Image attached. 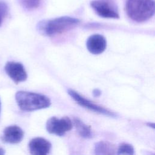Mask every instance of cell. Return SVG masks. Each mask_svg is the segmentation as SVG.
<instances>
[{
  "instance_id": "13",
  "label": "cell",
  "mask_w": 155,
  "mask_h": 155,
  "mask_svg": "<svg viewBox=\"0 0 155 155\" xmlns=\"http://www.w3.org/2000/svg\"><path fill=\"white\" fill-rule=\"evenodd\" d=\"M134 149L131 144L121 143L117 150V155H134Z\"/></svg>"
},
{
  "instance_id": "11",
  "label": "cell",
  "mask_w": 155,
  "mask_h": 155,
  "mask_svg": "<svg viewBox=\"0 0 155 155\" xmlns=\"http://www.w3.org/2000/svg\"><path fill=\"white\" fill-rule=\"evenodd\" d=\"M95 155H117V149L114 145L108 141H99L95 143Z\"/></svg>"
},
{
  "instance_id": "1",
  "label": "cell",
  "mask_w": 155,
  "mask_h": 155,
  "mask_svg": "<svg viewBox=\"0 0 155 155\" xmlns=\"http://www.w3.org/2000/svg\"><path fill=\"white\" fill-rule=\"evenodd\" d=\"M80 20L70 16H61L52 19L39 21L36 26L39 33L46 36L61 34L76 27L80 24Z\"/></svg>"
},
{
  "instance_id": "5",
  "label": "cell",
  "mask_w": 155,
  "mask_h": 155,
  "mask_svg": "<svg viewBox=\"0 0 155 155\" xmlns=\"http://www.w3.org/2000/svg\"><path fill=\"white\" fill-rule=\"evenodd\" d=\"M67 93L70 96V97L79 105L85 108L90 111H92L95 113H97L101 114L110 117H116L117 115L115 113L97 104L93 103L90 100L85 98L84 96L81 95L77 91L72 89H68Z\"/></svg>"
},
{
  "instance_id": "18",
  "label": "cell",
  "mask_w": 155,
  "mask_h": 155,
  "mask_svg": "<svg viewBox=\"0 0 155 155\" xmlns=\"http://www.w3.org/2000/svg\"><path fill=\"white\" fill-rule=\"evenodd\" d=\"M5 150L2 148L0 147V155H5Z\"/></svg>"
},
{
  "instance_id": "12",
  "label": "cell",
  "mask_w": 155,
  "mask_h": 155,
  "mask_svg": "<svg viewBox=\"0 0 155 155\" xmlns=\"http://www.w3.org/2000/svg\"><path fill=\"white\" fill-rule=\"evenodd\" d=\"M73 122L78 134L81 137L85 139H89L93 136L90 127L86 125L84 122L78 118H74Z\"/></svg>"
},
{
  "instance_id": "16",
  "label": "cell",
  "mask_w": 155,
  "mask_h": 155,
  "mask_svg": "<svg viewBox=\"0 0 155 155\" xmlns=\"http://www.w3.org/2000/svg\"><path fill=\"white\" fill-rule=\"evenodd\" d=\"M101 91L99 89L96 88V89L93 90V95L94 97H98V96H101Z\"/></svg>"
},
{
  "instance_id": "6",
  "label": "cell",
  "mask_w": 155,
  "mask_h": 155,
  "mask_svg": "<svg viewBox=\"0 0 155 155\" xmlns=\"http://www.w3.org/2000/svg\"><path fill=\"white\" fill-rule=\"evenodd\" d=\"M73 127V124L71 119L64 116L61 119L53 116L48 119L46 123L47 131L53 134L62 136L66 132L70 131Z\"/></svg>"
},
{
  "instance_id": "4",
  "label": "cell",
  "mask_w": 155,
  "mask_h": 155,
  "mask_svg": "<svg viewBox=\"0 0 155 155\" xmlns=\"http://www.w3.org/2000/svg\"><path fill=\"white\" fill-rule=\"evenodd\" d=\"M90 6L101 18H119L117 6L114 0H93L90 2Z\"/></svg>"
},
{
  "instance_id": "14",
  "label": "cell",
  "mask_w": 155,
  "mask_h": 155,
  "mask_svg": "<svg viewBox=\"0 0 155 155\" xmlns=\"http://www.w3.org/2000/svg\"><path fill=\"white\" fill-rule=\"evenodd\" d=\"M19 3L25 10H33L39 6L41 0H19Z\"/></svg>"
},
{
  "instance_id": "2",
  "label": "cell",
  "mask_w": 155,
  "mask_h": 155,
  "mask_svg": "<svg viewBox=\"0 0 155 155\" xmlns=\"http://www.w3.org/2000/svg\"><path fill=\"white\" fill-rule=\"evenodd\" d=\"M16 102L20 109L24 111H32L48 108L51 101L45 95L25 91H18L15 94Z\"/></svg>"
},
{
  "instance_id": "10",
  "label": "cell",
  "mask_w": 155,
  "mask_h": 155,
  "mask_svg": "<svg viewBox=\"0 0 155 155\" xmlns=\"http://www.w3.org/2000/svg\"><path fill=\"white\" fill-rule=\"evenodd\" d=\"M24 137L23 130L17 125H10L6 127L3 132L1 139L4 142L18 143Z\"/></svg>"
},
{
  "instance_id": "15",
  "label": "cell",
  "mask_w": 155,
  "mask_h": 155,
  "mask_svg": "<svg viewBox=\"0 0 155 155\" xmlns=\"http://www.w3.org/2000/svg\"><path fill=\"white\" fill-rule=\"evenodd\" d=\"M8 5L7 4L2 1H0V26L2 25L4 18L8 13Z\"/></svg>"
},
{
  "instance_id": "9",
  "label": "cell",
  "mask_w": 155,
  "mask_h": 155,
  "mask_svg": "<svg viewBox=\"0 0 155 155\" xmlns=\"http://www.w3.org/2000/svg\"><path fill=\"white\" fill-rule=\"evenodd\" d=\"M28 148L31 155H48L51 144L44 138L35 137L30 141Z\"/></svg>"
},
{
  "instance_id": "7",
  "label": "cell",
  "mask_w": 155,
  "mask_h": 155,
  "mask_svg": "<svg viewBox=\"0 0 155 155\" xmlns=\"http://www.w3.org/2000/svg\"><path fill=\"white\" fill-rule=\"evenodd\" d=\"M4 70L7 75L16 84L24 82L27 79V74L25 69L20 62L8 61L6 63Z\"/></svg>"
},
{
  "instance_id": "19",
  "label": "cell",
  "mask_w": 155,
  "mask_h": 155,
  "mask_svg": "<svg viewBox=\"0 0 155 155\" xmlns=\"http://www.w3.org/2000/svg\"><path fill=\"white\" fill-rule=\"evenodd\" d=\"M1 101H0V113H1Z\"/></svg>"
},
{
  "instance_id": "8",
  "label": "cell",
  "mask_w": 155,
  "mask_h": 155,
  "mask_svg": "<svg viewBox=\"0 0 155 155\" xmlns=\"http://www.w3.org/2000/svg\"><path fill=\"white\" fill-rule=\"evenodd\" d=\"M86 47L90 53L95 55L100 54L106 49L107 41L101 35H92L87 39Z\"/></svg>"
},
{
  "instance_id": "17",
  "label": "cell",
  "mask_w": 155,
  "mask_h": 155,
  "mask_svg": "<svg viewBox=\"0 0 155 155\" xmlns=\"http://www.w3.org/2000/svg\"><path fill=\"white\" fill-rule=\"evenodd\" d=\"M147 125L148 127H151L153 128H154V123H150V122H147Z\"/></svg>"
},
{
  "instance_id": "3",
  "label": "cell",
  "mask_w": 155,
  "mask_h": 155,
  "mask_svg": "<svg viewBox=\"0 0 155 155\" xmlns=\"http://www.w3.org/2000/svg\"><path fill=\"white\" fill-rule=\"evenodd\" d=\"M125 10L128 16L137 22H145L154 14L155 4L153 0H127Z\"/></svg>"
}]
</instances>
